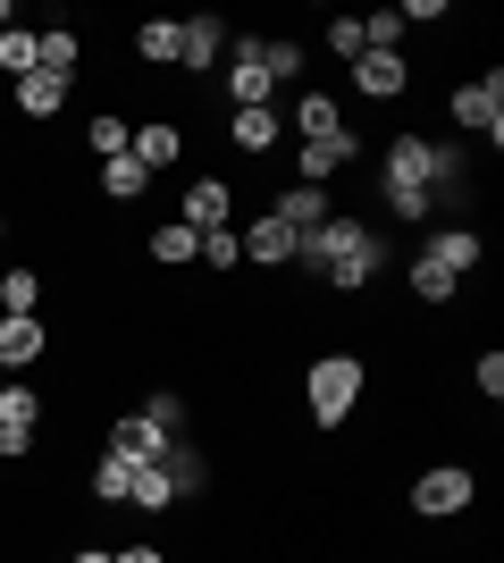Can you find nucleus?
<instances>
[{
	"mask_svg": "<svg viewBox=\"0 0 504 563\" xmlns=\"http://www.w3.org/2000/svg\"><path fill=\"white\" fill-rule=\"evenodd\" d=\"M294 261H303V269H320L336 295H361V286L379 278L387 244H379V228H361V219H320L312 235H294Z\"/></svg>",
	"mask_w": 504,
	"mask_h": 563,
	"instance_id": "f257e3e1",
	"label": "nucleus"
},
{
	"mask_svg": "<svg viewBox=\"0 0 504 563\" xmlns=\"http://www.w3.org/2000/svg\"><path fill=\"white\" fill-rule=\"evenodd\" d=\"M361 387H370V371H361L354 353H320L312 378H303L312 421H320V429H345V421H354V404H361Z\"/></svg>",
	"mask_w": 504,
	"mask_h": 563,
	"instance_id": "f03ea898",
	"label": "nucleus"
},
{
	"mask_svg": "<svg viewBox=\"0 0 504 563\" xmlns=\"http://www.w3.org/2000/svg\"><path fill=\"white\" fill-rule=\"evenodd\" d=\"M471 496H480L471 471H462V463H437V471L412 479V514H421V521H455V514H471Z\"/></svg>",
	"mask_w": 504,
	"mask_h": 563,
	"instance_id": "7ed1b4c3",
	"label": "nucleus"
},
{
	"mask_svg": "<svg viewBox=\"0 0 504 563\" xmlns=\"http://www.w3.org/2000/svg\"><path fill=\"white\" fill-rule=\"evenodd\" d=\"M387 177H412V186H455V152L446 143H421V135H395L387 143Z\"/></svg>",
	"mask_w": 504,
	"mask_h": 563,
	"instance_id": "20e7f679",
	"label": "nucleus"
},
{
	"mask_svg": "<svg viewBox=\"0 0 504 563\" xmlns=\"http://www.w3.org/2000/svg\"><path fill=\"white\" fill-rule=\"evenodd\" d=\"M455 126H471V135H488V143H504V76L488 68V76H471L455 93Z\"/></svg>",
	"mask_w": 504,
	"mask_h": 563,
	"instance_id": "39448f33",
	"label": "nucleus"
},
{
	"mask_svg": "<svg viewBox=\"0 0 504 563\" xmlns=\"http://www.w3.org/2000/svg\"><path fill=\"white\" fill-rule=\"evenodd\" d=\"M34 421H43V396H34L25 378H0V454H9V463L34 446Z\"/></svg>",
	"mask_w": 504,
	"mask_h": 563,
	"instance_id": "423d86ee",
	"label": "nucleus"
},
{
	"mask_svg": "<svg viewBox=\"0 0 504 563\" xmlns=\"http://www.w3.org/2000/svg\"><path fill=\"white\" fill-rule=\"evenodd\" d=\"M354 161H361V135H354V126H345V135H320V143H303V161H294L303 177H294V186H328V177H345Z\"/></svg>",
	"mask_w": 504,
	"mask_h": 563,
	"instance_id": "0eeeda50",
	"label": "nucleus"
},
{
	"mask_svg": "<svg viewBox=\"0 0 504 563\" xmlns=\"http://www.w3.org/2000/svg\"><path fill=\"white\" fill-rule=\"evenodd\" d=\"M421 261H437V269H455V278H462V269H480V261H488V235L480 228H429V235H421Z\"/></svg>",
	"mask_w": 504,
	"mask_h": 563,
	"instance_id": "6e6552de",
	"label": "nucleus"
},
{
	"mask_svg": "<svg viewBox=\"0 0 504 563\" xmlns=\"http://www.w3.org/2000/svg\"><path fill=\"white\" fill-rule=\"evenodd\" d=\"M404 85H412L404 51H361V59H354V93H361V101H395Z\"/></svg>",
	"mask_w": 504,
	"mask_h": 563,
	"instance_id": "1a4fd4ad",
	"label": "nucleus"
},
{
	"mask_svg": "<svg viewBox=\"0 0 504 563\" xmlns=\"http://www.w3.org/2000/svg\"><path fill=\"white\" fill-rule=\"evenodd\" d=\"M43 353H51V329L34 320V311H25V320H9V311H0V378H18L25 362H43Z\"/></svg>",
	"mask_w": 504,
	"mask_h": 563,
	"instance_id": "9d476101",
	"label": "nucleus"
},
{
	"mask_svg": "<svg viewBox=\"0 0 504 563\" xmlns=\"http://www.w3.org/2000/svg\"><path fill=\"white\" fill-rule=\"evenodd\" d=\"M219 51H227V25H219V18H177V68L211 76Z\"/></svg>",
	"mask_w": 504,
	"mask_h": 563,
	"instance_id": "9b49d317",
	"label": "nucleus"
},
{
	"mask_svg": "<svg viewBox=\"0 0 504 563\" xmlns=\"http://www.w3.org/2000/svg\"><path fill=\"white\" fill-rule=\"evenodd\" d=\"M227 101H236V110H269V101H278V85H269L261 59H253V34H244L236 59H227Z\"/></svg>",
	"mask_w": 504,
	"mask_h": 563,
	"instance_id": "f8f14e48",
	"label": "nucleus"
},
{
	"mask_svg": "<svg viewBox=\"0 0 504 563\" xmlns=\"http://www.w3.org/2000/svg\"><path fill=\"white\" fill-rule=\"evenodd\" d=\"M186 219L193 235H211V228H227V219H236V194H227V177H202V186H186Z\"/></svg>",
	"mask_w": 504,
	"mask_h": 563,
	"instance_id": "ddd939ff",
	"label": "nucleus"
},
{
	"mask_svg": "<svg viewBox=\"0 0 504 563\" xmlns=\"http://www.w3.org/2000/svg\"><path fill=\"white\" fill-rule=\"evenodd\" d=\"M236 244H244V261H253V269H287V261H294V228H287V219H253Z\"/></svg>",
	"mask_w": 504,
	"mask_h": 563,
	"instance_id": "4468645a",
	"label": "nucleus"
},
{
	"mask_svg": "<svg viewBox=\"0 0 504 563\" xmlns=\"http://www.w3.org/2000/svg\"><path fill=\"white\" fill-rule=\"evenodd\" d=\"M110 446H119V454H135V463H160V454L177 446V438H168V429L152 421V412H126V421L110 429Z\"/></svg>",
	"mask_w": 504,
	"mask_h": 563,
	"instance_id": "2eb2a0df",
	"label": "nucleus"
},
{
	"mask_svg": "<svg viewBox=\"0 0 504 563\" xmlns=\"http://www.w3.org/2000/svg\"><path fill=\"white\" fill-rule=\"evenodd\" d=\"M126 152H135V161H144L152 177H160V168L177 161V152H186V135H177V126H168V118H144V126H135V135H126Z\"/></svg>",
	"mask_w": 504,
	"mask_h": 563,
	"instance_id": "dca6fc26",
	"label": "nucleus"
},
{
	"mask_svg": "<svg viewBox=\"0 0 504 563\" xmlns=\"http://www.w3.org/2000/svg\"><path fill=\"white\" fill-rule=\"evenodd\" d=\"M253 59H261V76L278 85V93L303 76V43H294V34H287V43H278V34H253Z\"/></svg>",
	"mask_w": 504,
	"mask_h": 563,
	"instance_id": "f3484780",
	"label": "nucleus"
},
{
	"mask_svg": "<svg viewBox=\"0 0 504 563\" xmlns=\"http://www.w3.org/2000/svg\"><path fill=\"white\" fill-rule=\"evenodd\" d=\"M269 219H287L294 235H312L320 219H336V211H328V194H320V186H287V194H278V211H269Z\"/></svg>",
	"mask_w": 504,
	"mask_h": 563,
	"instance_id": "a211bd4d",
	"label": "nucleus"
},
{
	"mask_svg": "<svg viewBox=\"0 0 504 563\" xmlns=\"http://www.w3.org/2000/svg\"><path fill=\"white\" fill-rule=\"evenodd\" d=\"M59 101H68V76H51V68L18 76V110L25 118H59Z\"/></svg>",
	"mask_w": 504,
	"mask_h": 563,
	"instance_id": "6ab92c4d",
	"label": "nucleus"
},
{
	"mask_svg": "<svg viewBox=\"0 0 504 563\" xmlns=\"http://www.w3.org/2000/svg\"><path fill=\"white\" fill-rule=\"evenodd\" d=\"M294 126H303V143L345 135V101H336V93H303V101H294Z\"/></svg>",
	"mask_w": 504,
	"mask_h": 563,
	"instance_id": "aec40b11",
	"label": "nucleus"
},
{
	"mask_svg": "<svg viewBox=\"0 0 504 563\" xmlns=\"http://www.w3.org/2000/svg\"><path fill=\"white\" fill-rule=\"evenodd\" d=\"M144 186H152V168L135 161V152H119V161H101V194H110V202H144Z\"/></svg>",
	"mask_w": 504,
	"mask_h": 563,
	"instance_id": "412c9836",
	"label": "nucleus"
},
{
	"mask_svg": "<svg viewBox=\"0 0 504 563\" xmlns=\"http://www.w3.org/2000/svg\"><path fill=\"white\" fill-rule=\"evenodd\" d=\"M135 471H144L135 454H119V446H110V454L93 463V496H101V505H126V488H135Z\"/></svg>",
	"mask_w": 504,
	"mask_h": 563,
	"instance_id": "4be33fe9",
	"label": "nucleus"
},
{
	"mask_svg": "<svg viewBox=\"0 0 504 563\" xmlns=\"http://www.w3.org/2000/svg\"><path fill=\"white\" fill-rule=\"evenodd\" d=\"M387 211L404 219V228H429V211H437V194H429V186H412V177H387Z\"/></svg>",
	"mask_w": 504,
	"mask_h": 563,
	"instance_id": "5701e85b",
	"label": "nucleus"
},
{
	"mask_svg": "<svg viewBox=\"0 0 504 563\" xmlns=\"http://www.w3.org/2000/svg\"><path fill=\"white\" fill-rule=\"evenodd\" d=\"M193 253H202V235H193L186 219H168V228H152V261H160V269H186Z\"/></svg>",
	"mask_w": 504,
	"mask_h": 563,
	"instance_id": "b1692460",
	"label": "nucleus"
},
{
	"mask_svg": "<svg viewBox=\"0 0 504 563\" xmlns=\"http://www.w3.org/2000/svg\"><path fill=\"white\" fill-rule=\"evenodd\" d=\"M43 68L76 85V68H85V34H76V25H51V34H43Z\"/></svg>",
	"mask_w": 504,
	"mask_h": 563,
	"instance_id": "393cba45",
	"label": "nucleus"
},
{
	"mask_svg": "<svg viewBox=\"0 0 504 563\" xmlns=\"http://www.w3.org/2000/svg\"><path fill=\"white\" fill-rule=\"evenodd\" d=\"M135 59H152V68H177V18H144V25H135Z\"/></svg>",
	"mask_w": 504,
	"mask_h": 563,
	"instance_id": "a878e982",
	"label": "nucleus"
},
{
	"mask_svg": "<svg viewBox=\"0 0 504 563\" xmlns=\"http://www.w3.org/2000/svg\"><path fill=\"white\" fill-rule=\"evenodd\" d=\"M0 68L34 76V68H43V34H34V25H9V34H0Z\"/></svg>",
	"mask_w": 504,
	"mask_h": 563,
	"instance_id": "bb28decb",
	"label": "nucleus"
},
{
	"mask_svg": "<svg viewBox=\"0 0 504 563\" xmlns=\"http://www.w3.org/2000/svg\"><path fill=\"white\" fill-rule=\"evenodd\" d=\"M126 505H135V514H168V505H177L168 471H160V463H144V471H135V488H126Z\"/></svg>",
	"mask_w": 504,
	"mask_h": 563,
	"instance_id": "cd10ccee",
	"label": "nucleus"
},
{
	"mask_svg": "<svg viewBox=\"0 0 504 563\" xmlns=\"http://www.w3.org/2000/svg\"><path fill=\"white\" fill-rule=\"evenodd\" d=\"M227 135H236V152H269V143H278V110H236Z\"/></svg>",
	"mask_w": 504,
	"mask_h": 563,
	"instance_id": "c85d7f7f",
	"label": "nucleus"
},
{
	"mask_svg": "<svg viewBox=\"0 0 504 563\" xmlns=\"http://www.w3.org/2000/svg\"><path fill=\"white\" fill-rule=\"evenodd\" d=\"M34 303H43V278H34V269H9V278H0V311H9V320H25Z\"/></svg>",
	"mask_w": 504,
	"mask_h": 563,
	"instance_id": "c756f323",
	"label": "nucleus"
},
{
	"mask_svg": "<svg viewBox=\"0 0 504 563\" xmlns=\"http://www.w3.org/2000/svg\"><path fill=\"white\" fill-rule=\"evenodd\" d=\"M412 295H421V303H455V269H437V261L412 253Z\"/></svg>",
	"mask_w": 504,
	"mask_h": 563,
	"instance_id": "7c9ffc66",
	"label": "nucleus"
},
{
	"mask_svg": "<svg viewBox=\"0 0 504 563\" xmlns=\"http://www.w3.org/2000/svg\"><path fill=\"white\" fill-rule=\"evenodd\" d=\"M193 261H211L219 278H227V269H236V261H244V244H236V228H211V235H202V253H193Z\"/></svg>",
	"mask_w": 504,
	"mask_h": 563,
	"instance_id": "2f4dec72",
	"label": "nucleus"
},
{
	"mask_svg": "<svg viewBox=\"0 0 504 563\" xmlns=\"http://www.w3.org/2000/svg\"><path fill=\"white\" fill-rule=\"evenodd\" d=\"M126 135H135V126H126L119 110H101V118H93V152H101V161H119V152H126Z\"/></svg>",
	"mask_w": 504,
	"mask_h": 563,
	"instance_id": "473e14b6",
	"label": "nucleus"
},
{
	"mask_svg": "<svg viewBox=\"0 0 504 563\" xmlns=\"http://www.w3.org/2000/svg\"><path fill=\"white\" fill-rule=\"evenodd\" d=\"M471 387H480L488 404L504 396V353H480V362H471Z\"/></svg>",
	"mask_w": 504,
	"mask_h": 563,
	"instance_id": "72a5a7b5",
	"label": "nucleus"
},
{
	"mask_svg": "<svg viewBox=\"0 0 504 563\" xmlns=\"http://www.w3.org/2000/svg\"><path fill=\"white\" fill-rule=\"evenodd\" d=\"M328 51H336V59H361V51H370V43H361V18H336L328 25Z\"/></svg>",
	"mask_w": 504,
	"mask_h": 563,
	"instance_id": "f704fd0d",
	"label": "nucleus"
},
{
	"mask_svg": "<svg viewBox=\"0 0 504 563\" xmlns=\"http://www.w3.org/2000/svg\"><path fill=\"white\" fill-rule=\"evenodd\" d=\"M395 18H404V25H437V18H446V0H404Z\"/></svg>",
	"mask_w": 504,
	"mask_h": 563,
	"instance_id": "c9c22d12",
	"label": "nucleus"
},
{
	"mask_svg": "<svg viewBox=\"0 0 504 563\" xmlns=\"http://www.w3.org/2000/svg\"><path fill=\"white\" fill-rule=\"evenodd\" d=\"M144 412H152V421H160V429H168V438H177V421H186V404H177V396H152V404H144Z\"/></svg>",
	"mask_w": 504,
	"mask_h": 563,
	"instance_id": "e433bc0d",
	"label": "nucleus"
},
{
	"mask_svg": "<svg viewBox=\"0 0 504 563\" xmlns=\"http://www.w3.org/2000/svg\"><path fill=\"white\" fill-rule=\"evenodd\" d=\"M119 563H168L160 547H119Z\"/></svg>",
	"mask_w": 504,
	"mask_h": 563,
	"instance_id": "4c0bfd02",
	"label": "nucleus"
},
{
	"mask_svg": "<svg viewBox=\"0 0 504 563\" xmlns=\"http://www.w3.org/2000/svg\"><path fill=\"white\" fill-rule=\"evenodd\" d=\"M68 563H119V555H110V547H85V555H68Z\"/></svg>",
	"mask_w": 504,
	"mask_h": 563,
	"instance_id": "58836bf2",
	"label": "nucleus"
},
{
	"mask_svg": "<svg viewBox=\"0 0 504 563\" xmlns=\"http://www.w3.org/2000/svg\"><path fill=\"white\" fill-rule=\"evenodd\" d=\"M9 18H18V9H9V0H0V34H9Z\"/></svg>",
	"mask_w": 504,
	"mask_h": 563,
	"instance_id": "ea45409f",
	"label": "nucleus"
},
{
	"mask_svg": "<svg viewBox=\"0 0 504 563\" xmlns=\"http://www.w3.org/2000/svg\"><path fill=\"white\" fill-rule=\"evenodd\" d=\"M0 235H9V211H0Z\"/></svg>",
	"mask_w": 504,
	"mask_h": 563,
	"instance_id": "a19ab883",
	"label": "nucleus"
}]
</instances>
